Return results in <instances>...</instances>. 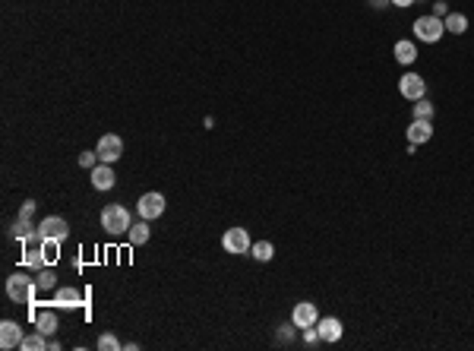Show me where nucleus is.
<instances>
[{
  "mask_svg": "<svg viewBox=\"0 0 474 351\" xmlns=\"http://www.w3.org/2000/svg\"><path fill=\"white\" fill-rule=\"evenodd\" d=\"M38 282H35L32 276H25V272H13V276L7 278V298L16 304H32L35 294H38Z\"/></svg>",
  "mask_w": 474,
  "mask_h": 351,
  "instance_id": "nucleus-1",
  "label": "nucleus"
},
{
  "mask_svg": "<svg viewBox=\"0 0 474 351\" xmlns=\"http://www.w3.org/2000/svg\"><path fill=\"white\" fill-rule=\"evenodd\" d=\"M133 225L130 219V209L121 203H108L105 209H101V228L108 231V234H127Z\"/></svg>",
  "mask_w": 474,
  "mask_h": 351,
  "instance_id": "nucleus-2",
  "label": "nucleus"
},
{
  "mask_svg": "<svg viewBox=\"0 0 474 351\" xmlns=\"http://www.w3.org/2000/svg\"><path fill=\"white\" fill-rule=\"evenodd\" d=\"M411 29H414V38H417V41H424V45H436V41L442 38V32H446L442 19L434 16V13H427V16H417Z\"/></svg>",
  "mask_w": 474,
  "mask_h": 351,
  "instance_id": "nucleus-3",
  "label": "nucleus"
},
{
  "mask_svg": "<svg viewBox=\"0 0 474 351\" xmlns=\"http://www.w3.org/2000/svg\"><path fill=\"white\" fill-rule=\"evenodd\" d=\"M221 247H225V254L231 256H244L253 250V241H250V231L247 228H228L221 234Z\"/></svg>",
  "mask_w": 474,
  "mask_h": 351,
  "instance_id": "nucleus-4",
  "label": "nucleus"
},
{
  "mask_svg": "<svg viewBox=\"0 0 474 351\" xmlns=\"http://www.w3.org/2000/svg\"><path fill=\"white\" fill-rule=\"evenodd\" d=\"M136 213H139V219H146V221L164 215V196L158 193V190H149V193H142V196H139V203H136Z\"/></svg>",
  "mask_w": 474,
  "mask_h": 351,
  "instance_id": "nucleus-5",
  "label": "nucleus"
},
{
  "mask_svg": "<svg viewBox=\"0 0 474 351\" xmlns=\"http://www.w3.org/2000/svg\"><path fill=\"white\" fill-rule=\"evenodd\" d=\"M70 234V225L60 215H48L38 221V241H64Z\"/></svg>",
  "mask_w": 474,
  "mask_h": 351,
  "instance_id": "nucleus-6",
  "label": "nucleus"
},
{
  "mask_svg": "<svg viewBox=\"0 0 474 351\" xmlns=\"http://www.w3.org/2000/svg\"><path fill=\"white\" fill-rule=\"evenodd\" d=\"M95 152H99V162L114 165L117 158L123 156V139L117 136V133H105V136L99 139V146H95Z\"/></svg>",
  "mask_w": 474,
  "mask_h": 351,
  "instance_id": "nucleus-7",
  "label": "nucleus"
},
{
  "mask_svg": "<svg viewBox=\"0 0 474 351\" xmlns=\"http://www.w3.org/2000/svg\"><path fill=\"white\" fill-rule=\"evenodd\" d=\"M399 92L401 98H408V101H417V98H427V82L421 73H405L399 80Z\"/></svg>",
  "mask_w": 474,
  "mask_h": 351,
  "instance_id": "nucleus-8",
  "label": "nucleus"
},
{
  "mask_svg": "<svg viewBox=\"0 0 474 351\" xmlns=\"http://www.w3.org/2000/svg\"><path fill=\"white\" fill-rule=\"evenodd\" d=\"M291 323H295L297 329H307V326H316L319 323V311L313 301H297L295 311H291Z\"/></svg>",
  "mask_w": 474,
  "mask_h": 351,
  "instance_id": "nucleus-9",
  "label": "nucleus"
},
{
  "mask_svg": "<svg viewBox=\"0 0 474 351\" xmlns=\"http://www.w3.org/2000/svg\"><path fill=\"white\" fill-rule=\"evenodd\" d=\"M23 339H25V332H23V326H19L16 319H3V323H0V348L3 351L19 348Z\"/></svg>",
  "mask_w": 474,
  "mask_h": 351,
  "instance_id": "nucleus-10",
  "label": "nucleus"
},
{
  "mask_svg": "<svg viewBox=\"0 0 474 351\" xmlns=\"http://www.w3.org/2000/svg\"><path fill=\"white\" fill-rule=\"evenodd\" d=\"M316 332H319V342L336 345L338 339L345 335V326H342V319H338V317H323L316 323Z\"/></svg>",
  "mask_w": 474,
  "mask_h": 351,
  "instance_id": "nucleus-11",
  "label": "nucleus"
},
{
  "mask_svg": "<svg viewBox=\"0 0 474 351\" xmlns=\"http://www.w3.org/2000/svg\"><path fill=\"white\" fill-rule=\"evenodd\" d=\"M92 187L99 190V193H108V190L114 187L117 184V174H114V168H111V165H105V162H99L95 165V168H92Z\"/></svg>",
  "mask_w": 474,
  "mask_h": 351,
  "instance_id": "nucleus-12",
  "label": "nucleus"
},
{
  "mask_svg": "<svg viewBox=\"0 0 474 351\" xmlns=\"http://www.w3.org/2000/svg\"><path fill=\"white\" fill-rule=\"evenodd\" d=\"M434 139V123L430 121H411V127H408V143L411 146H424V143H430Z\"/></svg>",
  "mask_w": 474,
  "mask_h": 351,
  "instance_id": "nucleus-13",
  "label": "nucleus"
},
{
  "mask_svg": "<svg viewBox=\"0 0 474 351\" xmlns=\"http://www.w3.org/2000/svg\"><path fill=\"white\" fill-rule=\"evenodd\" d=\"M10 234L16 237V241H23V244H29V241H38V225H32V219L29 215H16V221H13V231Z\"/></svg>",
  "mask_w": 474,
  "mask_h": 351,
  "instance_id": "nucleus-14",
  "label": "nucleus"
},
{
  "mask_svg": "<svg viewBox=\"0 0 474 351\" xmlns=\"http://www.w3.org/2000/svg\"><path fill=\"white\" fill-rule=\"evenodd\" d=\"M51 304L73 311V307H79V304H82V294L76 291V288H54V301H51Z\"/></svg>",
  "mask_w": 474,
  "mask_h": 351,
  "instance_id": "nucleus-15",
  "label": "nucleus"
},
{
  "mask_svg": "<svg viewBox=\"0 0 474 351\" xmlns=\"http://www.w3.org/2000/svg\"><path fill=\"white\" fill-rule=\"evenodd\" d=\"M35 329H38L41 335H54L58 332V313L54 311H35Z\"/></svg>",
  "mask_w": 474,
  "mask_h": 351,
  "instance_id": "nucleus-16",
  "label": "nucleus"
},
{
  "mask_svg": "<svg viewBox=\"0 0 474 351\" xmlns=\"http://www.w3.org/2000/svg\"><path fill=\"white\" fill-rule=\"evenodd\" d=\"M395 60L405 66H411L417 60V48H414V41H395V48H392Z\"/></svg>",
  "mask_w": 474,
  "mask_h": 351,
  "instance_id": "nucleus-17",
  "label": "nucleus"
},
{
  "mask_svg": "<svg viewBox=\"0 0 474 351\" xmlns=\"http://www.w3.org/2000/svg\"><path fill=\"white\" fill-rule=\"evenodd\" d=\"M149 234H152V228H149V221L146 219H139L130 225V231H127V237H130V244L133 247H142L149 241Z\"/></svg>",
  "mask_w": 474,
  "mask_h": 351,
  "instance_id": "nucleus-18",
  "label": "nucleus"
},
{
  "mask_svg": "<svg viewBox=\"0 0 474 351\" xmlns=\"http://www.w3.org/2000/svg\"><path fill=\"white\" fill-rule=\"evenodd\" d=\"M442 25H446V32L449 35H465L468 32V16L465 13H446V16H442Z\"/></svg>",
  "mask_w": 474,
  "mask_h": 351,
  "instance_id": "nucleus-19",
  "label": "nucleus"
},
{
  "mask_svg": "<svg viewBox=\"0 0 474 351\" xmlns=\"http://www.w3.org/2000/svg\"><path fill=\"white\" fill-rule=\"evenodd\" d=\"M23 266H29V269H41V266H45L41 244L35 247V241H29V247H25V254H23Z\"/></svg>",
  "mask_w": 474,
  "mask_h": 351,
  "instance_id": "nucleus-20",
  "label": "nucleus"
},
{
  "mask_svg": "<svg viewBox=\"0 0 474 351\" xmlns=\"http://www.w3.org/2000/svg\"><path fill=\"white\" fill-rule=\"evenodd\" d=\"M250 256H253L256 263H272V256H275V247H272V241H256L253 250H250Z\"/></svg>",
  "mask_w": 474,
  "mask_h": 351,
  "instance_id": "nucleus-21",
  "label": "nucleus"
},
{
  "mask_svg": "<svg viewBox=\"0 0 474 351\" xmlns=\"http://www.w3.org/2000/svg\"><path fill=\"white\" fill-rule=\"evenodd\" d=\"M35 282H38L41 291H54V288H58V276H54V269H51V266H41L38 276H35Z\"/></svg>",
  "mask_w": 474,
  "mask_h": 351,
  "instance_id": "nucleus-22",
  "label": "nucleus"
},
{
  "mask_svg": "<svg viewBox=\"0 0 474 351\" xmlns=\"http://www.w3.org/2000/svg\"><path fill=\"white\" fill-rule=\"evenodd\" d=\"M41 254H45V266H54L60 260V241H38Z\"/></svg>",
  "mask_w": 474,
  "mask_h": 351,
  "instance_id": "nucleus-23",
  "label": "nucleus"
},
{
  "mask_svg": "<svg viewBox=\"0 0 474 351\" xmlns=\"http://www.w3.org/2000/svg\"><path fill=\"white\" fill-rule=\"evenodd\" d=\"M48 348V335H41L38 329H35V335H25L23 345H19V351H41Z\"/></svg>",
  "mask_w": 474,
  "mask_h": 351,
  "instance_id": "nucleus-24",
  "label": "nucleus"
},
{
  "mask_svg": "<svg viewBox=\"0 0 474 351\" xmlns=\"http://www.w3.org/2000/svg\"><path fill=\"white\" fill-rule=\"evenodd\" d=\"M414 117H417V121H434V101L417 98V101H414Z\"/></svg>",
  "mask_w": 474,
  "mask_h": 351,
  "instance_id": "nucleus-25",
  "label": "nucleus"
},
{
  "mask_svg": "<svg viewBox=\"0 0 474 351\" xmlns=\"http://www.w3.org/2000/svg\"><path fill=\"white\" fill-rule=\"evenodd\" d=\"M95 348H99V351H121L123 345L117 342V339H114L111 332H105V335H99V342H95Z\"/></svg>",
  "mask_w": 474,
  "mask_h": 351,
  "instance_id": "nucleus-26",
  "label": "nucleus"
},
{
  "mask_svg": "<svg viewBox=\"0 0 474 351\" xmlns=\"http://www.w3.org/2000/svg\"><path fill=\"white\" fill-rule=\"evenodd\" d=\"M297 332H301V329H297L295 323H285V326H278V342H291Z\"/></svg>",
  "mask_w": 474,
  "mask_h": 351,
  "instance_id": "nucleus-27",
  "label": "nucleus"
},
{
  "mask_svg": "<svg viewBox=\"0 0 474 351\" xmlns=\"http://www.w3.org/2000/svg\"><path fill=\"white\" fill-rule=\"evenodd\" d=\"M79 165L82 168H95V165H99V152H79Z\"/></svg>",
  "mask_w": 474,
  "mask_h": 351,
  "instance_id": "nucleus-28",
  "label": "nucleus"
},
{
  "mask_svg": "<svg viewBox=\"0 0 474 351\" xmlns=\"http://www.w3.org/2000/svg\"><path fill=\"white\" fill-rule=\"evenodd\" d=\"M301 335H303V342H307V345H319V332H316V326L301 329Z\"/></svg>",
  "mask_w": 474,
  "mask_h": 351,
  "instance_id": "nucleus-29",
  "label": "nucleus"
},
{
  "mask_svg": "<svg viewBox=\"0 0 474 351\" xmlns=\"http://www.w3.org/2000/svg\"><path fill=\"white\" fill-rule=\"evenodd\" d=\"M19 215H29V219H32V215H35V199H25L23 209H19Z\"/></svg>",
  "mask_w": 474,
  "mask_h": 351,
  "instance_id": "nucleus-30",
  "label": "nucleus"
},
{
  "mask_svg": "<svg viewBox=\"0 0 474 351\" xmlns=\"http://www.w3.org/2000/svg\"><path fill=\"white\" fill-rule=\"evenodd\" d=\"M446 13H449V7H446V3H442V0H436V3H434V16H446Z\"/></svg>",
  "mask_w": 474,
  "mask_h": 351,
  "instance_id": "nucleus-31",
  "label": "nucleus"
},
{
  "mask_svg": "<svg viewBox=\"0 0 474 351\" xmlns=\"http://www.w3.org/2000/svg\"><path fill=\"white\" fill-rule=\"evenodd\" d=\"M389 3H392V7H399V10H408L411 3H417V0H389Z\"/></svg>",
  "mask_w": 474,
  "mask_h": 351,
  "instance_id": "nucleus-32",
  "label": "nucleus"
},
{
  "mask_svg": "<svg viewBox=\"0 0 474 351\" xmlns=\"http://www.w3.org/2000/svg\"><path fill=\"white\" fill-rule=\"evenodd\" d=\"M386 3H389V0H370V7H376V10H383Z\"/></svg>",
  "mask_w": 474,
  "mask_h": 351,
  "instance_id": "nucleus-33",
  "label": "nucleus"
}]
</instances>
